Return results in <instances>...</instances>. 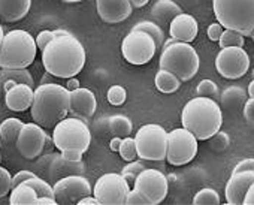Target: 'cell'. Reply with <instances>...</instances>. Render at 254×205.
<instances>
[{
    "mask_svg": "<svg viewBox=\"0 0 254 205\" xmlns=\"http://www.w3.org/2000/svg\"><path fill=\"white\" fill-rule=\"evenodd\" d=\"M85 48L72 33L56 36L42 50V63L45 70L57 78L76 76L85 65Z\"/></svg>",
    "mask_w": 254,
    "mask_h": 205,
    "instance_id": "6da1fadb",
    "label": "cell"
},
{
    "mask_svg": "<svg viewBox=\"0 0 254 205\" xmlns=\"http://www.w3.org/2000/svg\"><path fill=\"white\" fill-rule=\"evenodd\" d=\"M69 90L56 82H45L35 87L30 107L32 119L44 129L54 128L69 114Z\"/></svg>",
    "mask_w": 254,
    "mask_h": 205,
    "instance_id": "7a4b0ae2",
    "label": "cell"
},
{
    "mask_svg": "<svg viewBox=\"0 0 254 205\" xmlns=\"http://www.w3.org/2000/svg\"><path fill=\"white\" fill-rule=\"evenodd\" d=\"M183 128L190 131L197 141H206L223 125L221 108L212 97L196 96L190 99L181 113Z\"/></svg>",
    "mask_w": 254,
    "mask_h": 205,
    "instance_id": "3957f363",
    "label": "cell"
},
{
    "mask_svg": "<svg viewBox=\"0 0 254 205\" xmlns=\"http://www.w3.org/2000/svg\"><path fill=\"white\" fill-rule=\"evenodd\" d=\"M35 38L21 29L5 33L0 45V69H24L36 59Z\"/></svg>",
    "mask_w": 254,
    "mask_h": 205,
    "instance_id": "277c9868",
    "label": "cell"
},
{
    "mask_svg": "<svg viewBox=\"0 0 254 205\" xmlns=\"http://www.w3.org/2000/svg\"><path fill=\"white\" fill-rule=\"evenodd\" d=\"M160 69H166L177 75L181 82L190 81L199 72L200 60L197 51L189 42L168 39L162 45Z\"/></svg>",
    "mask_w": 254,
    "mask_h": 205,
    "instance_id": "5b68a950",
    "label": "cell"
},
{
    "mask_svg": "<svg viewBox=\"0 0 254 205\" xmlns=\"http://www.w3.org/2000/svg\"><path fill=\"white\" fill-rule=\"evenodd\" d=\"M212 9L224 29L236 30L244 38L254 35V0H212Z\"/></svg>",
    "mask_w": 254,
    "mask_h": 205,
    "instance_id": "8992f818",
    "label": "cell"
},
{
    "mask_svg": "<svg viewBox=\"0 0 254 205\" xmlns=\"http://www.w3.org/2000/svg\"><path fill=\"white\" fill-rule=\"evenodd\" d=\"M53 142L60 151L81 150L85 153L91 142V132L84 120L78 117H64L54 126Z\"/></svg>",
    "mask_w": 254,
    "mask_h": 205,
    "instance_id": "52a82bcc",
    "label": "cell"
},
{
    "mask_svg": "<svg viewBox=\"0 0 254 205\" xmlns=\"http://www.w3.org/2000/svg\"><path fill=\"white\" fill-rule=\"evenodd\" d=\"M135 144L138 157L144 160L160 162L166 159L168 150V132L160 125H144L135 135Z\"/></svg>",
    "mask_w": 254,
    "mask_h": 205,
    "instance_id": "ba28073f",
    "label": "cell"
},
{
    "mask_svg": "<svg viewBox=\"0 0 254 205\" xmlns=\"http://www.w3.org/2000/svg\"><path fill=\"white\" fill-rule=\"evenodd\" d=\"M197 154V138L186 128H178L168 132V163L183 166L190 163Z\"/></svg>",
    "mask_w": 254,
    "mask_h": 205,
    "instance_id": "9c48e42d",
    "label": "cell"
},
{
    "mask_svg": "<svg viewBox=\"0 0 254 205\" xmlns=\"http://www.w3.org/2000/svg\"><path fill=\"white\" fill-rule=\"evenodd\" d=\"M156 42L154 39L141 30H130L123 39L121 44V53L123 57L136 66L147 65L150 60H153L156 54Z\"/></svg>",
    "mask_w": 254,
    "mask_h": 205,
    "instance_id": "30bf717a",
    "label": "cell"
},
{
    "mask_svg": "<svg viewBox=\"0 0 254 205\" xmlns=\"http://www.w3.org/2000/svg\"><path fill=\"white\" fill-rule=\"evenodd\" d=\"M130 190L121 174L108 172L96 180L91 195L97 198L100 205H123L127 192Z\"/></svg>",
    "mask_w": 254,
    "mask_h": 205,
    "instance_id": "8fae6325",
    "label": "cell"
},
{
    "mask_svg": "<svg viewBox=\"0 0 254 205\" xmlns=\"http://www.w3.org/2000/svg\"><path fill=\"white\" fill-rule=\"evenodd\" d=\"M133 189L141 192L151 202V205L162 204L169 192V178L157 169L145 168L138 174Z\"/></svg>",
    "mask_w": 254,
    "mask_h": 205,
    "instance_id": "7c38bea8",
    "label": "cell"
},
{
    "mask_svg": "<svg viewBox=\"0 0 254 205\" xmlns=\"http://www.w3.org/2000/svg\"><path fill=\"white\" fill-rule=\"evenodd\" d=\"M217 72L227 79H238L250 69V57L244 48L226 47L221 48L215 57Z\"/></svg>",
    "mask_w": 254,
    "mask_h": 205,
    "instance_id": "4fadbf2b",
    "label": "cell"
},
{
    "mask_svg": "<svg viewBox=\"0 0 254 205\" xmlns=\"http://www.w3.org/2000/svg\"><path fill=\"white\" fill-rule=\"evenodd\" d=\"M54 198L57 204H76L81 198L91 195V186L88 180L79 174H72L57 180L53 186Z\"/></svg>",
    "mask_w": 254,
    "mask_h": 205,
    "instance_id": "5bb4252c",
    "label": "cell"
},
{
    "mask_svg": "<svg viewBox=\"0 0 254 205\" xmlns=\"http://www.w3.org/2000/svg\"><path fill=\"white\" fill-rule=\"evenodd\" d=\"M45 139H47V132L42 126H39L35 122L24 123V126L15 141V145L24 159L33 160L44 153Z\"/></svg>",
    "mask_w": 254,
    "mask_h": 205,
    "instance_id": "9a60e30c",
    "label": "cell"
},
{
    "mask_svg": "<svg viewBox=\"0 0 254 205\" xmlns=\"http://www.w3.org/2000/svg\"><path fill=\"white\" fill-rule=\"evenodd\" d=\"M96 9L105 23L117 24L132 15L133 6L129 0H96Z\"/></svg>",
    "mask_w": 254,
    "mask_h": 205,
    "instance_id": "2e32d148",
    "label": "cell"
},
{
    "mask_svg": "<svg viewBox=\"0 0 254 205\" xmlns=\"http://www.w3.org/2000/svg\"><path fill=\"white\" fill-rule=\"evenodd\" d=\"M69 99H70L69 113H73L75 116L82 119H90L94 116L97 110V100H96V94L90 88L78 87L69 91Z\"/></svg>",
    "mask_w": 254,
    "mask_h": 205,
    "instance_id": "e0dca14e",
    "label": "cell"
},
{
    "mask_svg": "<svg viewBox=\"0 0 254 205\" xmlns=\"http://www.w3.org/2000/svg\"><path fill=\"white\" fill-rule=\"evenodd\" d=\"M251 184H254V169L232 172V175L227 180L226 187H224V196H226L227 204H230V205L241 204L245 190Z\"/></svg>",
    "mask_w": 254,
    "mask_h": 205,
    "instance_id": "ac0fdd59",
    "label": "cell"
},
{
    "mask_svg": "<svg viewBox=\"0 0 254 205\" xmlns=\"http://www.w3.org/2000/svg\"><path fill=\"white\" fill-rule=\"evenodd\" d=\"M197 32H199V26L196 18L187 12H181L169 23V35L171 39L174 41L191 44L196 39Z\"/></svg>",
    "mask_w": 254,
    "mask_h": 205,
    "instance_id": "d6986e66",
    "label": "cell"
},
{
    "mask_svg": "<svg viewBox=\"0 0 254 205\" xmlns=\"http://www.w3.org/2000/svg\"><path fill=\"white\" fill-rule=\"evenodd\" d=\"M33 93H35L33 87L27 84H15L5 93L6 107L11 111H17V113L30 110L33 102Z\"/></svg>",
    "mask_w": 254,
    "mask_h": 205,
    "instance_id": "ffe728a7",
    "label": "cell"
},
{
    "mask_svg": "<svg viewBox=\"0 0 254 205\" xmlns=\"http://www.w3.org/2000/svg\"><path fill=\"white\" fill-rule=\"evenodd\" d=\"M32 6V0H0V20L15 23L23 20Z\"/></svg>",
    "mask_w": 254,
    "mask_h": 205,
    "instance_id": "44dd1931",
    "label": "cell"
},
{
    "mask_svg": "<svg viewBox=\"0 0 254 205\" xmlns=\"http://www.w3.org/2000/svg\"><path fill=\"white\" fill-rule=\"evenodd\" d=\"M181 12L184 11L174 2V0H157L151 6V15L154 17L156 23L168 24Z\"/></svg>",
    "mask_w": 254,
    "mask_h": 205,
    "instance_id": "7402d4cb",
    "label": "cell"
},
{
    "mask_svg": "<svg viewBox=\"0 0 254 205\" xmlns=\"http://www.w3.org/2000/svg\"><path fill=\"white\" fill-rule=\"evenodd\" d=\"M247 97H248L247 90H244L242 87H238V85L227 87L220 94L221 105L224 108H229V110H236L241 105H244V102L247 100Z\"/></svg>",
    "mask_w": 254,
    "mask_h": 205,
    "instance_id": "603a6c76",
    "label": "cell"
},
{
    "mask_svg": "<svg viewBox=\"0 0 254 205\" xmlns=\"http://www.w3.org/2000/svg\"><path fill=\"white\" fill-rule=\"evenodd\" d=\"M36 199H38L36 190L26 183H21L11 189L9 204H12V205H24V204L33 205V204H36Z\"/></svg>",
    "mask_w": 254,
    "mask_h": 205,
    "instance_id": "cb8c5ba5",
    "label": "cell"
},
{
    "mask_svg": "<svg viewBox=\"0 0 254 205\" xmlns=\"http://www.w3.org/2000/svg\"><path fill=\"white\" fill-rule=\"evenodd\" d=\"M154 84H156V88L162 93H166V94H171V93H175L180 87H181V79L174 75L172 72L166 70V69H160L157 73H156V78H154Z\"/></svg>",
    "mask_w": 254,
    "mask_h": 205,
    "instance_id": "d4e9b609",
    "label": "cell"
},
{
    "mask_svg": "<svg viewBox=\"0 0 254 205\" xmlns=\"http://www.w3.org/2000/svg\"><path fill=\"white\" fill-rule=\"evenodd\" d=\"M24 123L20 119L15 117H9L5 119L0 125V139L5 144H15L21 129H23Z\"/></svg>",
    "mask_w": 254,
    "mask_h": 205,
    "instance_id": "484cf974",
    "label": "cell"
},
{
    "mask_svg": "<svg viewBox=\"0 0 254 205\" xmlns=\"http://www.w3.org/2000/svg\"><path fill=\"white\" fill-rule=\"evenodd\" d=\"M108 126H109V131L114 134V137H120V138L130 137L132 131H133V125H132L130 119L123 114H115V116L109 117Z\"/></svg>",
    "mask_w": 254,
    "mask_h": 205,
    "instance_id": "4316f807",
    "label": "cell"
},
{
    "mask_svg": "<svg viewBox=\"0 0 254 205\" xmlns=\"http://www.w3.org/2000/svg\"><path fill=\"white\" fill-rule=\"evenodd\" d=\"M0 78H2V82L6 79H14L18 84H27L33 88L36 87L35 79L27 68H24V69H0Z\"/></svg>",
    "mask_w": 254,
    "mask_h": 205,
    "instance_id": "83f0119b",
    "label": "cell"
},
{
    "mask_svg": "<svg viewBox=\"0 0 254 205\" xmlns=\"http://www.w3.org/2000/svg\"><path fill=\"white\" fill-rule=\"evenodd\" d=\"M132 30H141V32H145L148 33L154 42H156V48H162L163 42H165V33L162 30V27L156 23V21H148V20H144V21H139L133 26Z\"/></svg>",
    "mask_w": 254,
    "mask_h": 205,
    "instance_id": "f1b7e54d",
    "label": "cell"
},
{
    "mask_svg": "<svg viewBox=\"0 0 254 205\" xmlns=\"http://www.w3.org/2000/svg\"><path fill=\"white\" fill-rule=\"evenodd\" d=\"M193 204L194 205H218L221 204V198L217 190L211 187H203L194 195Z\"/></svg>",
    "mask_w": 254,
    "mask_h": 205,
    "instance_id": "f546056e",
    "label": "cell"
},
{
    "mask_svg": "<svg viewBox=\"0 0 254 205\" xmlns=\"http://www.w3.org/2000/svg\"><path fill=\"white\" fill-rule=\"evenodd\" d=\"M218 45L220 48H226V47H239L244 48L245 45V38L236 32V30H230V29H224L220 39H218Z\"/></svg>",
    "mask_w": 254,
    "mask_h": 205,
    "instance_id": "4dcf8cb0",
    "label": "cell"
},
{
    "mask_svg": "<svg viewBox=\"0 0 254 205\" xmlns=\"http://www.w3.org/2000/svg\"><path fill=\"white\" fill-rule=\"evenodd\" d=\"M142 169H145L144 163H142V162H139V160H136V159H135V160H132V162H129V163H127V165L123 168L121 175H123V178L126 180V183L129 184V187H130V189L133 187V183H135V180H136L138 174H139Z\"/></svg>",
    "mask_w": 254,
    "mask_h": 205,
    "instance_id": "1f68e13d",
    "label": "cell"
},
{
    "mask_svg": "<svg viewBox=\"0 0 254 205\" xmlns=\"http://www.w3.org/2000/svg\"><path fill=\"white\" fill-rule=\"evenodd\" d=\"M120 156L123 160L126 162H132L138 157V151H136V144H135V139L132 137H126L121 139V144H120V150H118Z\"/></svg>",
    "mask_w": 254,
    "mask_h": 205,
    "instance_id": "d6a6232c",
    "label": "cell"
},
{
    "mask_svg": "<svg viewBox=\"0 0 254 205\" xmlns=\"http://www.w3.org/2000/svg\"><path fill=\"white\" fill-rule=\"evenodd\" d=\"M106 97H108V102L114 107H120L126 102V97H127V91L123 85L120 84H114L108 88V93H106Z\"/></svg>",
    "mask_w": 254,
    "mask_h": 205,
    "instance_id": "836d02e7",
    "label": "cell"
},
{
    "mask_svg": "<svg viewBox=\"0 0 254 205\" xmlns=\"http://www.w3.org/2000/svg\"><path fill=\"white\" fill-rule=\"evenodd\" d=\"M206 141H209V147L214 151H224L230 145V137H229L227 132H223V131H217Z\"/></svg>",
    "mask_w": 254,
    "mask_h": 205,
    "instance_id": "e575fe53",
    "label": "cell"
},
{
    "mask_svg": "<svg viewBox=\"0 0 254 205\" xmlns=\"http://www.w3.org/2000/svg\"><path fill=\"white\" fill-rule=\"evenodd\" d=\"M26 184H29V186H32L35 190H36V193H38V196H53L54 198V190H53V186H50L45 180H42L41 177H33V178H29V180H26L24 181Z\"/></svg>",
    "mask_w": 254,
    "mask_h": 205,
    "instance_id": "d590c367",
    "label": "cell"
},
{
    "mask_svg": "<svg viewBox=\"0 0 254 205\" xmlns=\"http://www.w3.org/2000/svg\"><path fill=\"white\" fill-rule=\"evenodd\" d=\"M196 93H197V96H205V97L214 99V96H217V93H218V87L212 79H202L196 87Z\"/></svg>",
    "mask_w": 254,
    "mask_h": 205,
    "instance_id": "8d00e7d4",
    "label": "cell"
},
{
    "mask_svg": "<svg viewBox=\"0 0 254 205\" xmlns=\"http://www.w3.org/2000/svg\"><path fill=\"white\" fill-rule=\"evenodd\" d=\"M12 189V175L6 168L0 166V198H5L8 193H11Z\"/></svg>",
    "mask_w": 254,
    "mask_h": 205,
    "instance_id": "74e56055",
    "label": "cell"
},
{
    "mask_svg": "<svg viewBox=\"0 0 254 205\" xmlns=\"http://www.w3.org/2000/svg\"><path fill=\"white\" fill-rule=\"evenodd\" d=\"M124 204H127V205H151V202L141 192H138L133 187L129 192H127Z\"/></svg>",
    "mask_w": 254,
    "mask_h": 205,
    "instance_id": "f35d334b",
    "label": "cell"
},
{
    "mask_svg": "<svg viewBox=\"0 0 254 205\" xmlns=\"http://www.w3.org/2000/svg\"><path fill=\"white\" fill-rule=\"evenodd\" d=\"M56 30H42L38 36H36V45H38V50H44L54 38H56Z\"/></svg>",
    "mask_w": 254,
    "mask_h": 205,
    "instance_id": "ab89813d",
    "label": "cell"
},
{
    "mask_svg": "<svg viewBox=\"0 0 254 205\" xmlns=\"http://www.w3.org/2000/svg\"><path fill=\"white\" fill-rule=\"evenodd\" d=\"M244 117L247 125L253 129L254 125V97H247L244 102Z\"/></svg>",
    "mask_w": 254,
    "mask_h": 205,
    "instance_id": "60d3db41",
    "label": "cell"
},
{
    "mask_svg": "<svg viewBox=\"0 0 254 205\" xmlns=\"http://www.w3.org/2000/svg\"><path fill=\"white\" fill-rule=\"evenodd\" d=\"M223 30H224V27H223L220 23H212V24H209L208 32H206V33H208L209 41H212V42H218V39H220V36H221Z\"/></svg>",
    "mask_w": 254,
    "mask_h": 205,
    "instance_id": "b9f144b4",
    "label": "cell"
},
{
    "mask_svg": "<svg viewBox=\"0 0 254 205\" xmlns=\"http://www.w3.org/2000/svg\"><path fill=\"white\" fill-rule=\"evenodd\" d=\"M60 153H62V157L69 162H81L82 156H84V153L81 150H64Z\"/></svg>",
    "mask_w": 254,
    "mask_h": 205,
    "instance_id": "7bdbcfd3",
    "label": "cell"
},
{
    "mask_svg": "<svg viewBox=\"0 0 254 205\" xmlns=\"http://www.w3.org/2000/svg\"><path fill=\"white\" fill-rule=\"evenodd\" d=\"M33 177H36V174H33L32 171H20V172H17V174L12 177V187L18 186V184H21V183H24L26 180L33 178Z\"/></svg>",
    "mask_w": 254,
    "mask_h": 205,
    "instance_id": "ee69618b",
    "label": "cell"
},
{
    "mask_svg": "<svg viewBox=\"0 0 254 205\" xmlns=\"http://www.w3.org/2000/svg\"><path fill=\"white\" fill-rule=\"evenodd\" d=\"M253 169H254V159H253V157H248V159L241 160V162L233 168V172H239V171H253Z\"/></svg>",
    "mask_w": 254,
    "mask_h": 205,
    "instance_id": "f6af8a7d",
    "label": "cell"
},
{
    "mask_svg": "<svg viewBox=\"0 0 254 205\" xmlns=\"http://www.w3.org/2000/svg\"><path fill=\"white\" fill-rule=\"evenodd\" d=\"M174 2L181 9H193V8H196L202 2V0H174Z\"/></svg>",
    "mask_w": 254,
    "mask_h": 205,
    "instance_id": "bcb514c9",
    "label": "cell"
},
{
    "mask_svg": "<svg viewBox=\"0 0 254 205\" xmlns=\"http://www.w3.org/2000/svg\"><path fill=\"white\" fill-rule=\"evenodd\" d=\"M241 204H242V205H253V204H254V184H251V186L245 190Z\"/></svg>",
    "mask_w": 254,
    "mask_h": 205,
    "instance_id": "7dc6e473",
    "label": "cell"
},
{
    "mask_svg": "<svg viewBox=\"0 0 254 205\" xmlns=\"http://www.w3.org/2000/svg\"><path fill=\"white\" fill-rule=\"evenodd\" d=\"M76 204L78 205H100V202L97 201V198L94 195H87V196L81 198Z\"/></svg>",
    "mask_w": 254,
    "mask_h": 205,
    "instance_id": "c3c4849f",
    "label": "cell"
},
{
    "mask_svg": "<svg viewBox=\"0 0 254 205\" xmlns=\"http://www.w3.org/2000/svg\"><path fill=\"white\" fill-rule=\"evenodd\" d=\"M36 204H39V205H56L57 201L53 196H38Z\"/></svg>",
    "mask_w": 254,
    "mask_h": 205,
    "instance_id": "681fc988",
    "label": "cell"
},
{
    "mask_svg": "<svg viewBox=\"0 0 254 205\" xmlns=\"http://www.w3.org/2000/svg\"><path fill=\"white\" fill-rule=\"evenodd\" d=\"M69 91H72V90H75V88H78V87H81L79 85V81L75 78V76H72V78H67V81H66V85H64Z\"/></svg>",
    "mask_w": 254,
    "mask_h": 205,
    "instance_id": "f907efd6",
    "label": "cell"
},
{
    "mask_svg": "<svg viewBox=\"0 0 254 205\" xmlns=\"http://www.w3.org/2000/svg\"><path fill=\"white\" fill-rule=\"evenodd\" d=\"M121 139H123V138H120V137H114V138L111 139V142H109V148H111V151L118 153V150H120V144H121Z\"/></svg>",
    "mask_w": 254,
    "mask_h": 205,
    "instance_id": "816d5d0a",
    "label": "cell"
},
{
    "mask_svg": "<svg viewBox=\"0 0 254 205\" xmlns=\"http://www.w3.org/2000/svg\"><path fill=\"white\" fill-rule=\"evenodd\" d=\"M129 2L132 3L133 8H142V6H145L150 2V0H129Z\"/></svg>",
    "mask_w": 254,
    "mask_h": 205,
    "instance_id": "f5cc1de1",
    "label": "cell"
},
{
    "mask_svg": "<svg viewBox=\"0 0 254 205\" xmlns=\"http://www.w3.org/2000/svg\"><path fill=\"white\" fill-rule=\"evenodd\" d=\"M247 96H248V97H254V81H253V79H251V81H250V84H248Z\"/></svg>",
    "mask_w": 254,
    "mask_h": 205,
    "instance_id": "db71d44e",
    "label": "cell"
},
{
    "mask_svg": "<svg viewBox=\"0 0 254 205\" xmlns=\"http://www.w3.org/2000/svg\"><path fill=\"white\" fill-rule=\"evenodd\" d=\"M3 36H5V32H3V27H2V24H0V45H2Z\"/></svg>",
    "mask_w": 254,
    "mask_h": 205,
    "instance_id": "11a10c76",
    "label": "cell"
},
{
    "mask_svg": "<svg viewBox=\"0 0 254 205\" xmlns=\"http://www.w3.org/2000/svg\"><path fill=\"white\" fill-rule=\"evenodd\" d=\"M66 3H78V2H82V0H63Z\"/></svg>",
    "mask_w": 254,
    "mask_h": 205,
    "instance_id": "9f6ffc18",
    "label": "cell"
},
{
    "mask_svg": "<svg viewBox=\"0 0 254 205\" xmlns=\"http://www.w3.org/2000/svg\"><path fill=\"white\" fill-rule=\"evenodd\" d=\"M3 94V85H2V78H0V96Z\"/></svg>",
    "mask_w": 254,
    "mask_h": 205,
    "instance_id": "6f0895ef",
    "label": "cell"
},
{
    "mask_svg": "<svg viewBox=\"0 0 254 205\" xmlns=\"http://www.w3.org/2000/svg\"><path fill=\"white\" fill-rule=\"evenodd\" d=\"M0 162H2V153H0Z\"/></svg>",
    "mask_w": 254,
    "mask_h": 205,
    "instance_id": "680465c9",
    "label": "cell"
},
{
    "mask_svg": "<svg viewBox=\"0 0 254 205\" xmlns=\"http://www.w3.org/2000/svg\"><path fill=\"white\" fill-rule=\"evenodd\" d=\"M0 142H2V139H0Z\"/></svg>",
    "mask_w": 254,
    "mask_h": 205,
    "instance_id": "91938a15",
    "label": "cell"
}]
</instances>
